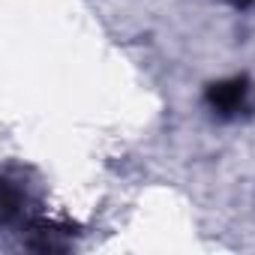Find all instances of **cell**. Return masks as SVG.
I'll return each instance as SVG.
<instances>
[{"label":"cell","mask_w":255,"mask_h":255,"mask_svg":"<svg viewBox=\"0 0 255 255\" xmlns=\"http://www.w3.org/2000/svg\"><path fill=\"white\" fill-rule=\"evenodd\" d=\"M243 96H246V84L243 81H228V84H216L210 90V99L216 108L222 111H237L243 105Z\"/></svg>","instance_id":"6da1fadb"}]
</instances>
